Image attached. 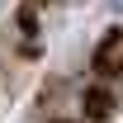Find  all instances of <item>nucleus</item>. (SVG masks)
Returning a JSON list of instances; mask_svg holds the SVG:
<instances>
[{
  "mask_svg": "<svg viewBox=\"0 0 123 123\" xmlns=\"http://www.w3.org/2000/svg\"><path fill=\"white\" fill-rule=\"evenodd\" d=\"M109 109H114L109 90H95V95H90V114H109Z\"/></svg>",
  "mask_w": 123,
  "mask_h": 123,
  "instance_id": "obj_2",
  "label": "nucleus"
},
{
  "mask_svg": "<svg viewBox=\"0 0 123 123\" xmlns=\"http://www.w3.org/2000/svg\"><path fill=\"white\" fill-rule=\"evenodd\" d=\"M95 66L99 71H123V29H109L104 38H99V47H95Z\"/></svg>",
  "mask_w": 123,
  "mask_h": 123,
  "instance_id": "obj_1",
  "label": "nucleus"
},
{
  "mask_svg": "<svg viewBox=\"0 0 123 123\" xmlns=\"http://www.w3.org/2000/svg\"><path fill=\"white\" fill-rule=\"evenodd\" d=\"M109 5H114V10H123V0H109Z\"/></svg>",
  "mask_w": 123,
  "mask_h": 123,
  "instance_id": "obj_3",
  "label": "nucleus"
}]
</instances>
